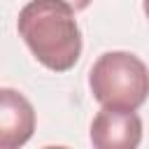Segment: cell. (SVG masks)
Here are the masks:
<instances>
[{
	"instance_id": "277c9868",
	"label": "cell",
	"mask_w": 149,
	"mask_h": 149,
	"mask_svg": "<svg viewBox=\"0 0 149 149\" xmlns=\"http://www.w3.org/2000/svg\"><path fill=\"white\" fill-rule=\"evenodd\" d=\"M35 130V109L16 88H0V149L23 147Z\"/></svg>"
},
{
	"instance_id": "3957f363",
	"label": "cell",
	"mask_w": 149,
	"mask_h": 149,
	"mask_svg": "<svg viewBox=\"0 0 149 149\" xmlns=\"http://www.w3.org/2000/svg\"><path fill=\"white\" fill-rule=\"evenodd\" d=\"M142 142V119L135 109L102 107L91 121V144L95 149H135Z\"/></svg>"
},
{
	"instance_id": "6da1fadb",
	"label": "cell",
	"mask_w": 149,
	"mask_h": 149,
	"mask_svg": "<svg viewBox=\"0 0 149 149\" xmlns=\"http://www.w3.org/2000/svg\"><path fill=\"white\" fill-rule=\"evenodd\" d=\"M33 56L54 72H68L81 56V30L65 0H30L16 21Z\"/></svg>"
},
{
	"instance_id": "8992f818",
	"label": "cell",
	"mask_w": 149,
	"mask_h": 149,
	"mask_svg": "<svg viewBox=\"0 0 149 149\" xmlns=\"http://www.w3.org/2000/svg\"><path fill=\"white\" fill-rule=\"evenodd\" d=\"M142 7H144V14H147V19H149V0H144V2H142Z\"/></svg>"
},
{
	"instance_id": "7a4b0ae2",
	"label": "cell",
	"mask_w": 149,
	"mask_h": 149,
	"mask_svg": "<svg viewBox=\"0 0 149 149\" xmlns=\"http://www.w3.org/2000/svg\"><path fill=\"white\" fill-rule=\"evenodd\" d=\"M88 86L102 107L137 109L149 98V70L130 51H107L93 63Z\"/></svg>"
},
{
	"instance_id": "5b68a950",
	"label": "cell",
	"mask_w": 149,
	"mask_h": 149,
	"mask_svg": "<svg viewBox=\"0 0 149 149\" xmlns=\"http://www.w3.org/2000/svg\"><path fill=\"white\" fill-rule=\"evenodd\" d=\"M68 5H72V9L74 12H79V9H86L88 5H91V0H65Z\"/></svg>"
}]
</instances>
